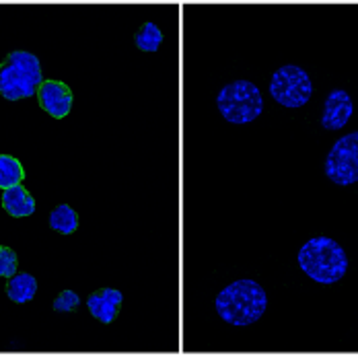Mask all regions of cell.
Segmentation results:
<instances>
[{"instance_id": "cell-11", "label": "cell", "mask_w": 358, "mask_h": 360, "mask_svg": "<svg viewBox=\"0 0 358 360\" xmlns=\"http://www.w3.org/2000/svg\"><path fill=\"white\" fill-rule=\"evenodd\" d=\"M35 292H37V280L31 274H27V272L8 278L6 297L13 303H27V301H31L35 297Z\"/></svg>"}, {"instance_id": "cell-7", "label": "cell", "mask_w": 358, "mask_h": 360, "mask_svg": "<svg viewBox=\"0 0 358 360\" xmlns=\"http://www.w3.org/2000/svg\"><path fill=\"white\" fill-rule=\"evenodd\" d=\"M37 101L48 115L62 120L72 110V91L62 81H44L37 89Z\"/></svg>"}, {"instance_id": "cell-9", "label": "cell", "mask_w": 358, "mask_h": 360, "mask_svg": "<svg viewBox=\"0 0 358 360\" xmlns=\"http://www.w3.org/2000/svg\"><path fill=\"white\" fill-rule=\"evenodd\" d=\"M122 301H124V295L120 290L101 288L87 299V307L95 319H99L101 323H111L117 317V309L122 305Z\"/></svg>"}, {"instance_id": "cell-8", "label": "cell", "mask_w": 358, "mask_h": 360, "mask_svg": "<svg viewBox=\"0 0 358 360\" xmlns=\"http://www.w3.org/2000/svg\"><path fill=\"white\" fill-rule=\"evenodd\" d=\"M352 99L344 89H333L326 103H324V113H321V128L324 130H340L348 124L352 115Z\"/></svg>"}, {"instance_id": "cell-16", "label": "cell", "mask_w": 358, "mask_h": 360, "mask_svg": "<svg viewBox=\"0 0 358 360\" xmlns=\"http://www.w3.org/2000/svg\"><path fill=\"white\" fill-rule=\"evenodd\" d=\"M79 303H81V299H79V295L75 290H62L54 299L52 307L58 313H70V311H75L79 307Z\"/></svg>"}, {"instance_id": "cell-14", "label": "cell", "mask_w": 358, "mask_h": 360, "mask_svg": "<svg viewBox=\"0 0 358 360\" xmlns=\"http://www.w3.org/2000/svg\"><path fill=\"white\" fill-rule=\"evenodd\" d=\"M23 177H25L23 165H21L15 157H11V155H0V188H2V190L21 184Z\"/></svg>"}, {"instance_id": "cell-13", "label": "cell", "mask_w": 358, "mask_h": 360, "mask_svg": "<svg viewBox=\"0 0 358 360\" xmlns=\"http://www.w3.org/2000/svg\"><path fill=\"white\" fill-rule=\"evenodd\" d=\"M50 226H52L54 231H58V233H62V235L75 233L77 226H79L77 212H75L68 204L56 206L54 210H52V214H50Z\"/></svg>"}, {"instance_id": "cell-10", "label": "cell", "mask_w": 358, "mask_h": 360, "mask_svg": "<svg viewBox=\"0 0 358 360\" xmlns=\"http://www.w3.org/2000/svg\"><path fill=\"white\" fill-rule=\"evenodd\" d=\"M2 208L15 219H23L35 212V200L21 184H17L2 192Z\"/></svg>"}, {"instance_id": "cell-4", "label": "cell", "mask_w": 358, "mask_h": 360, "mask_svg": "<svg viewBox=\"0 0 358 360\" xmlns=\"http://www.w3.org/2000/svg\"><path fill=\"white\" fill-rule=\"evenodd\" d=\"M219 111L231 124H249L264 111V99L260 89L249 81H235L224 84L217 97Z\"/></svg>"}, {"instance_id": "cell-2", "label": "cell", "mask_w": 358, "mask_h": 360, "mask_svg": "<svg viewBox=\"0 0 358 360\" xmlns=\"http://www.w3.org/2000/svg\"><path fill=\"white\" fill-rule=\"evenodd\" d=\"M41 83V64L35 54L13 50L0 62V95L6 101H19L37 95Z\"/></svg>"}, {"instance_id": "cell-15", "label": "cell", "mask_w": 358, "mask_h": 360, "mask_svg": "<svg viewBox=\"0 0 358 360\" xmlns=\"http://www.w3.org/2000/svg\"><path fill=\"white\" fill-rule=\"evenodd\" d=\"M17 266H19L17 253L11 250V248H2V245H0V276H15V274H17Z\"/></svg>"}, {"instance_id": "cell-6", "label": "cell", "mask_w": 358, "mask_h": 360, "mask_svg": "<svg viewBox=\"0 0 358 360\" xmlns=\"http://www.w3.org/2000/svg\"><path fill=\"white\" fill-rule=\"evenodd\" d=\"M326 175L338 186L358 181V132L340 139L326 159Z\"/></svg>"}, {"instance_id": "cell-5", "label": "cell", "mask_w": 358, "mask_h": 360, "mask_svg": "<svg viewBox=\"0 0 358 360\" xmlns=\"http://www.w3.org/2000/svg\"><path fill=\"white\" fill-rule=\"evenodd\" d=\"M270 95H272L276 103H280L284 108H290V110L303 108L313 95L311 77L305 72L301 66L286 64V66L278 68L272 75Z\"/></svg>"}, {"instance_id": "cell-1", "label": "cell", "mask_w": 358, "mask_h": 360, "mask_svg": "<svg viewBox=\"0 0 358 360\" xmlns=\"http://www.w3.org/2000/svg\"><path fill=\"white\" fill-rule=\"evenodd\" d=\"M268 307L266 290L255 280H237L217 297V311L222 321L243 328L255 323Z\"/></svg>"}, {"instance_id": "cell-12", "label": "cell", "mask_w": 358, "mask_h": 360, "mask_svg": "<svg viewBox=\"0 0 358 360\" xmlns=\"http://www.w3.org/2000/svg\"><path fill=\"white\" fill-rule=\"evenodd\" d=\"M134 44L142 52H157L163 44V31L159 29L157 23L146 21L138 27L136 35H134Z\"/></svg>"}, {"instance_id": "cell-3", "label": "cell", "mask_w": 358, "mask_h": 360, "mask_svg": "<svg viewBox=\"0 0 358 360\" xmlns=\"http://www.w3.org/2000/svg\"><path fill=\"white\" fill-rule=\"evenodd\" d=\"M299 266L311 280L319 284H333L346 274L348 257L333 239L315 237L309 239L299 251Z\"/></svg>"}]
</instances>
